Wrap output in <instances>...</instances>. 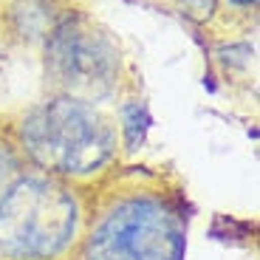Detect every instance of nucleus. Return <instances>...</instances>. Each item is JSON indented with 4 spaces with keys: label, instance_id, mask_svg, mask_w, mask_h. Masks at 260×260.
Instances as JSON below:
<instances>
[{
    "label": "nucleus",
    "instance_id": "f257e3e1",
    "mask_svg": "<svg viewBox=\"0 0 260 260\" xmlns=\"http://www.w3.org/2000/svg\"><path fill=\"white\" fill-rule=\"evenodd\" d=\"M23 144L28 156L46 170L65 176L96 173L113 156L116 136L108 119L88 102L62 96L40 105L23 119Z\"/></svg>",
    "mask_w": 260,
    "mask_h": 260
},
{
    "label": "nucleus",
    "instance_id": "20e7f679",
    "mask_svg": "<svg viewBox=\"0 0 260 260\" xmlns=\"http://www.w3.org/2000/svg\"><path fill=\"white\" fill-rule=\"evenodd\" d=\"M46 65L54 82L79 102L111 93L119 74L113 43L85 20H65L54 31Z\"/></svg>",
    "mask_w": 260,
    "mask_h": 260
},
{
    "label": "nucleus",
    "instance_id": "423d86ee",
    "mask_svg": "<svg viewBox=\"0 0 260 260\" xmlns=\"http://www.w3.org/2000/svg\"><path fill=\"white\" fill-rule=\"evenodd\" d=\"M232 3H238V6H249V3H254V0H232Z\"/></svg>",
    "mask_w": 260,
    "mask_h": 260
},
{
    "label": "nucleus",
    "instance_id": "7ed1b4c3",
    "mask_svg": "<svg viewBox=\"0 0 260 260\" xmlns=\"http://www.w3.org/2000/svg\"><path fill=\"white\" fill-rule=\"evenodd\" d=\"M181 221L153 198L119 204L85 249V260H181Z\"/></svg>",
    "mask_w": 260,
    "mask_h": 260
},
{
    "label": "nucleus",
    "instance_id": "f03ea898",
    "mask_svg": "<svg viewBox=\"0 0 260 260\" xmlns=\"http://www.w3.org/2000/svg\"><path fill=\"white\" fill-rule=\"evenodd\" d=\"M77 229V204L48 178H23L0 198V254L40 260L62 252Z\"/></svg>",
    "mask_w": 260,
    "mask_h": 260
},
{
    "label": "nucleus",
    "instance_id": "39448f33",
    "mask_svg": "<svg viewBox=\"0 0 260 260\" xmlns=\"http://www.w3.org/2000/svg\"><path fill=\"white\" fill-rule=\"evenodd\" d=\"M181 6L187 9V14H192V17H207V14L212 12L215 0H181Z\"/></svg>",
    "mask_w": 260,
    "mask_h": 260
}]
</instances>
